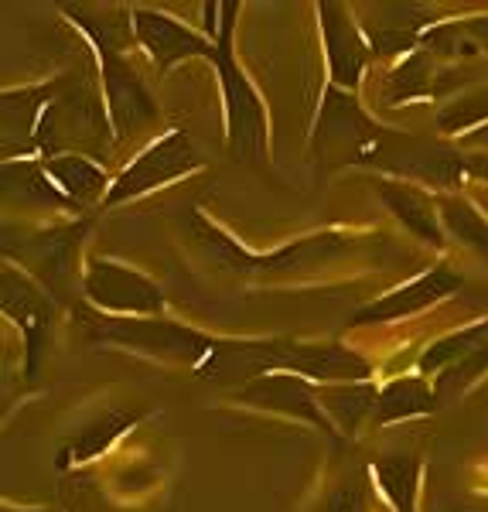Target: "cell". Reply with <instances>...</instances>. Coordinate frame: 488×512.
Segmentation results:
<instances>
[{
  "label": "cell",
  "mask_w": 488,
  "mask_h": 512,
  "mask_svg": "<svg viewBox=\"0 0 488 512\" xmlns=\"http://www.w3.org/2000/svg\"><path fill=\"white\" fill-rule=\"evenodd\" d=\"M236 7H229L226 21H215V65H219L222 79V99H226V127H229V151L239 154L243 161H267V110H263V99L253 89V82L243 76L239 62L229 52V31H233Z\"/></svg>",
  "instance_id": "6da1fadb"
},
{
  "label": "cell",
  "mask_w": 488,
  "mask_h": 512,
  "mask_svg": "<svg viewBox=\"0 0 488 512\" xmlns=\"http://www.w3.org/2000/svg\"><path fill=\"white\" fill-rule=\"evenodd\" d=\"M198 164L202 161H198L192 140L181 134V130H168V134L157 137L151 147H144V151L130 161V168L120 171V178L110 185V195L103 198V205H120L137 195L154 192V188L168 185V181L185 178Z\"/></svg>",
  "instance_id": "7a4b0ae2"
},
{
  "label": "cell",
  "mask_w": 488,
  "mask_h": 512,
  "mask_svg": "<svg viewBox=\"0 0 488 512\" xmlns=\"http://www.w3.org/2000/svg\"><path fill=\"white\" fill-rule=\"evenodd\" d=\"M82 28L93 35L99 62H103V89H106V106H110V117L117 123L120 137H134L140 127H147L157 110L154 99L144 89V82L137 79V72L113 52V45L103 38V31L93 28L89 21H82Z\"/></svg>",
  "instance_id": "3957f363"
},
{
  "label": "cell",
  "mask_w": 488,
  "mask_h": 512,
  "mask_svg": "<svg viewBox=\"0 0 488 512\" xmlns=\"http://www.w3.org/2000/svg\"><path fill=\"white\" fill-rule=\"evenodd\" d=\"M86 297L106 311L117 315H140L151 318L164 311V297L144 274H137L134 267H123L117 260L96 256L86 270Z\"/></svg>",
  "instance_id": "277c9868"
},
{
  "label": "cell",
  "mask_w": 488,
  "mask_h": 512,
  "mask_svg": "<svg viewBox=\"0 0 488 512\" xmlns=\"http://www.w3.org/2000/svg\"><path fill=\"white\" fill-rule=\"evenodd\" d=\"M263 366L291 369L294 376L308 379H369V362L359 359L355 352L342 349V345H308V342H270L267 362Z\"/></svg>",
  "instance_id": "5b68a950"
},
{
  "label": "cell",
  "mask_w": 488,
  "mask_h": 512,
  "mask_svg": "<svg viewBox=\"0 0 488 512\" xmlns=\"http://www.w3.org/2000/svg\"><path fill=\"white\" fill-rule=\"evenodd\" d=\"M134 31L137 41L147 48V55L157 62V69H171L175 62L185 59H212L219 45L202 35H195L192 28H185L181 21L168 18L161 11H147V7H137L134 11Z\"/></svg>",
  "instance_id": "8992f818"
},
{
  "label": "cell",
  "mask_w": 488,
  "mask_h": 512,
  "mask_svg": "<svg viewBox=\"0 0 488 512\" xmlns=\"http://www.w3.org/2000/svg\"><path fill=\"white\" fill-rule=\"evenodd\" d=\"M458 287H461V277L454 274L451 267H434L430 274L410 280V284H403L386 297H379L376 304L362 308L359 315H355V325H366V321L376 325V321H393V318L413 315V311L430 308V304H437L441 297L454 294Z\"/></svg>",
  "instance_id": "52a82bcc"
},
{
  "label": "cell",
  "mask_w": 488,
  "mask_h": 512,
  "mask_svg": "<svg viewBox=\"0 0 488 512\" xmlns=\"http://www.w3.org/2000/svg\"><path fill=\"white\" fill-rule=\"evenodd\" d=\"M321 31H325L328 48V72H332L335 86L355 89L366 69V41L355 31L349 14L335 4H321Z\"/></svg>",
  "instance_id": "ba28073f"
},
{
  "label": "cell",
  "mask_w": 488,
  "mask_h": 512,
  "mask_svg": "<svg viewBox=\"0 0 488 512\" xmlns=\"http://www.w3.org/2000/svg\"><path fill=\"white\" fill-rule=\"evenodd\" d=\"M239 400L253 403V407H267V410H280V414H291V417H301L308 424L321 427L325 434H335V427L328 424V417L321 414L318 407V396L314 390L304 386V379L297 376H263V379H253Z\"/></svg>",
  "instance_id": "9c48e42d"
},
{
  "label": "cell",
  "mask_w": 488,
  "mask_h": 512,
  "mask_svg": "<svg viewBox=\"0 0 488 512\" xmlns=\"http://www.w3.org/2000/svg\"><path fill=\"white\" fill-rule=\"evenodd\" d=\"M4 311L14 318V325H21L24 338H28V373H35L41 345H45V338H48V325H52L48 301L38 294V287H31L24 277L4 274Z\"/></svg>",
  "instance_id": "30bf717a"
},
{
  "label": "cell",
  "mask_w": 488,
  "mask_h": 512,
  "mask_svg": "<svg viewBox=\"0 0 488 512\" xmlns=\"http://www.w3.org/2000/svg\"><path fill=\"white\" fill-rule=\"evenodd\" d=\"M45 175L52 178V185L65 195V202H93L99 195H110L103 168H96L93 161L79 158V154H59L45 164Z\"/></svg>",
  "instance_id": "8fae6325"
},
{
  "label": "cell",
  "mask_w": 488,
  "mask_h": 512,
  "mask_svg": "<svg viewBox=\"0 0 488 512\" xmlns=\"http://www.w3.org/2000/svg\"><path fill=\"white\" fill-rule=\"evenodd\" d=\"M434 407H437V400L424 379L403 376V379H396V383L383 386V393H379V400H376V417H379V424H393V420L430 414Z\"/></svg>",
  "instance_id": "7c38bea8"
},
{
  "label": "cell",
  "mask_w": 488,
  "mask_h": 512,
  "mask_svg": "<svg viewBox=\"0 0 488 512\" xmlns=\"http://www.w3.org/2000/svg\"><path fill=\"white\" fill-rule=\"evenodd\" d=\"M318 403L321 410H325L328 417H335L338 424L345 427V431H355L359 427V420L369 414V410H376V390H372L369 383H338V386H321L318 393Z\"/></svg>",
  "instance_id": "4fadbf2b"
},
{
  "label": "cell",
  "mask_w": 488,
  "mask_h": 512,
  "mask_svg": "<svg viewBox=\"0 0 488 512\" xmlns=\"http://www.w3.org/2000/svg\"><path fill=\"white\" fill-rule=\"evenodd\" d=\"M383 198L390 202V209L400 216L407 226L413 229L417 236H424L427 243L441 246V229H437V216L430 209V202L420 192H410V188H400V185H383L379 188Z\"/></svg>",
  "instance_id": "5bb4252c"
},
{
  "label": "cell",
  "mask_w": 488,
  "mask_h": 512,
  "mask_svg": "<svg viewBox=\"0 0 488 512\" xmlns=\"http://www.w3.org/2000/svg\"><path fill=\"white\" fill-rule=\"evenodd\" d=\"M441 212H444V226L451 229V236H458L461 243L471 246L475 253L488 256V222L471 209L465 198H444Z\"/></svg>",
  "instance_id": "9a60e30c"
},
{
  "label": "cell",
  "mask_w": 488,
  "mask_h": 512,
  "mask_svg": "<svg viewBox=\"0 0 488 512\" xmlns=\"http://www.w3.org/2000/svg\"><path fill=\"white\" fill-rule=\"evenodd\" d=\"M485 335H488V321H485V325L465 328V332L444 338V342H437V345H430V349L420 355V369L430 373V369H441V366H448V362L468 359V355L475 352V349H482V338Z\"/></svg>",
  "instance_id": "2e32d148"
},
{
  "label": "cell",
  "mask_w": 488,
  "mask_h": 512,
  "mask_svg": "<svg viewBox=\"0 0 488 512\" xmlns=\"http://www.w3.org/2000/svg\"><path fill=\"white\" fill-rule=\"evenodd\" d=\"M134 424H137V417L113 414V417H106L103 424L89 427L86 434H79L76 441H72V448H69L72 465H79V461H89V458H96V454H103L123 431H127V427H134Z\"/></svg>",
  "instance_id": "e0dca14e"
},
{
  "label": "cell",
  "mask_w": 488,
  "mask_h": 512,
  "mask_svg": "<svg viewBox=\"0 0 488 512\" xmlns=\"http://www.w3.org/2000/svg\"><path fill=\"white\" fill-rule=\"evenodd\" d=\"M488 120V89L475 96H465L458 103H451L448 110L441 113V127L444 130H465V127H475V123Z\"/></svg>",
  "instance_id": "ac0fdd59"
}]
</instances>
